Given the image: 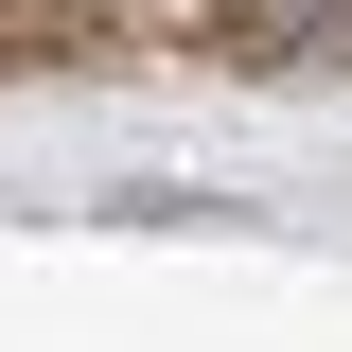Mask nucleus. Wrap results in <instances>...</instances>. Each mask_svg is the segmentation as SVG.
I'll use <instances>...</instances> for the list:
<instances>
[{
    "instance_id": "f257e3e1",
    "label": "nucleus",
    "mask_w": 352,
    "mask_h": 352,
    "mask_svg": "<svg viewBox=\"0 0 352 352\" xmlns=\"http://www.w3.org/2000/svg\"><path fill=\"white\" fill-rule=\"evenodd\" d=\"M88 36H106L88 0H0V71H71Z\"/></svg>"
}]
</instances>
